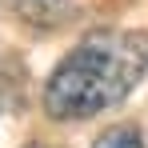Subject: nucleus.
I'll list each match as a JSON object with an SVG mask.
<instances>
[{"label":"nucleus","instance_id":"nucleus-2","mask_svg":"<svg viewBox=\"0 0 148 148\" xmlns=\"http://www.w3.org/2000/svg\"><path fill=\"white\" fill-rule=\"evenodd\" d=\"M92 148H148V144H144V132L136 124H112V128H104L96 136Z\"/></svg>","mask_w":148,"mask_h":148},{"label":"nucleus","instance_id":"nucleus-1","mask_svg":"<svg viewBox=\"0 0 148 148\" xmlns=\"http://www.w3.org/2000/svg\"><path fill=\"white\" fill-rule=\"evenodd\" d=\"M148 72L144 28H96L44 80V112L52 120H92L116 108Z\"/></svg>","mask_w":148,"mask_h":148},{"label":"nucleus","instance_id":"nucleus-3","mask_svg":"<svg viewBox=\"0 0 148 148\" xmlns=\"http://www.w3.org/2000/svg\"><path fill=\"white\" fill-rule=\"evenodd\" d=\"M24 148H48V144H40V140H32V144H24Z\"/></svg>","mask_w":148,"mask_h":148}]
</instances>
